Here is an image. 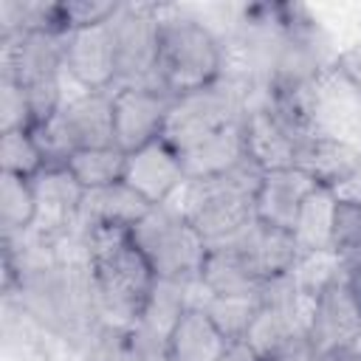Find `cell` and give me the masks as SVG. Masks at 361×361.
<instances>
[{
  "instance_id": "6da1fadb",
  "label": "cell",
  "mask_w": 361,
  "mask_h": 361,
  "mask_svg": "<svg viewBox=\"0 0 361 361\" xmlns=\"http://www.w3.org/2000/svg\"><path fill=\"white\" fill-rule=\"evenodd\" d=\"M85 237L96 313L104 316L113 327L133 330L155 290V271L133 243L130 228L99 226L85 231Z\"/></svg>"
},
{
  "instance_id": "7a4b0ae2",
  "label": "cell",
  "mask_w": 361,
  "mask_h": 361,
  "mask_svg": "<svg viewBox=\"0 0 361 361\" xmlns=\"http://www.w3.org/2000/svg\"><path fill=\"white\" fill-rule=\"evenodd\" d=\"M259 180L262 169L245 158L228 172L212 178H186L166 206H172L209 245H214L231 240L257 220L254 197Z\"/></svg>"
},
{
  "instance_id": "3957f363",
  "label": "cell",
  "mask_w": 361,
  "mask_h": 361,
  "mask_svg": "<svg viewBox=\"0 0 361 361\" xmlns=\"http://www.w3.org/2000/svg\"><path fill=\"white\" fill-rule=\"evenodd\" d=\"M226 54L220 39L195 17L166 14L158 34V90L172 99L206 90L223 79Z\"/></svg>"
},
{
  "instance_id": "277c9868",
  "label": "cell",
  "mask_w": 361,
  "mask_h": 361,
  "mask_svg": "<svg viewBox=\"0 0 361 361\" xmlns=\"http://www.w3.org/2000/svg\"><path fill=\"white\" fill-rule=\"evenodd\" d=\"M3 76H11L25 93L34 124L51 118L62 102V34L3 31Z\"/></svg>"
},
{
  "instance_id": "5b68a950",
  "label": "cell",
  "mask_w": 361,
  "mask_h": 361,
  "mask_svg": "<svg viewBox=\"0 0 361 361\" xmlns=\"http://www.w3.org/2000/svg\"><path fill=\"white\" fill-rule=\"evenodd\" d=\"M130 234L158 279L180 285L200 279L209 243L172 206H152L147 217L130 228Z\"/></svg>"
},
{
  "instance_id": "8992f818",
  "label": "cell",
  "mask_w": 361,
  "mask_h": 361,
  "mask_svg": "<svg viewBox=\"0 0 361 361\" xmlns=\"http://www.w3.org/2000/svg\"><path fill=\"white\" fill-rule=\"evenodd\" d=\"M245 107L248 102L243 99V90H237L234 85H223L220 79L206 90L178 96L169 107L161 138L169 141L178 152H186L217 130L240 121L245 116Z\"/></svg>"
},
{
  "instance_id": "52a82bcc",
  "label": "cell",
  "mask_w": 361,
  "mask_h": 361,
  "mask_svg": "<svg viewBox=\"0 0 361 361\" xmlns=\"http://www.w3.org/2000/svg\"><path fill=\"white\" fill-rule=\"evenodd\" d=\"M116 39L118 76L116 87H149L158 90V34L161 14L152 6H121L110 20ZM164 93V90H161Z\"/></svg>"
},
{
  "instance_id": "ba28073f",
  "label": "cell",
  "mask_w": 361,
  "mask_h": 361,
  "mask_svg": "<svg viewBox=\"0 0 361 361\" xmlns=\"http://www.w3.org/2000/svg\"><path fill=\"white\" fill-rule=\"evenodd\" d=\"M361 336V296L350 279V262L338 282H333L319 299L310 324V350L319 361L350 350Z\"/></svg>"
},
{
  "instance_id": "9c48e42d",
  "label": "cell",
  "mask_w": 361,
  "mask_h": 361,
  "mask_svg": "<svg viewBox=\"0 0 361 361\" xmlns=\"http://www.w3.org/2000/svg\"><path fill=\"white\" fill-rule=\"evenodd\" d=\"M313 135L361 149V93L333 68L313 76L307 87Z\"/></svg>"
},
{
  "instance_id": "30bf717a",
  "label": "cell",
  "mask_w": 361,
  "mask_h": 361,
  "mask_svg": "<svg viewBox=\"0 0 361 361\" xmlns=\"http://www.w3.org/2000/svg\"><path fill=\"white\" fill-rule=\"evenodd\" d=\"M62 71L79 90H113L118 59L110 23L62 34Z\"/></svg>"
},
{
  "instance_id": "8fae6325",
  "label": "cell",
  "mask_w": 361,
  "mask_h": 361,
  "mask_svg": "<svg viewBox=\"0 0 361 361\" xmlns=\"http://www.w3.org/2000/svg\"><path fill=\"white\" fill-rule=\"evenodd\" d=\"M172 96L149 87L113 90V133L121 152H135L164 135V124L172 107Z\"/></svg>"
},
{
  "instance_id": "7c38bea8",
  "label": "cell",
  "mask_w": 361,
  "mask_h": 361,
  "mask_svg": "<svg viewBox=\"0 0 361 361\" xmlns=\"http://www.w3.org/2000/svg\"><path fill=\"white\" fill-rule=\"evenodd\" d=\"M183 180H186L183 161L178 149L164 138H155L147 147L127 155L124 183L135 189L149 206L166 203L180 189Z\"/></svg>"
},
{
  "instance_id": "4fadbf2b",
  "label": "cell",
  "mask_w": 361,
  "mask_h": 361,
  "mask_svg": "<svg viewBox=\"0 0 361 361\" xmlns=\"http://www.w3.org/2000/svg\"><path fill=\"white\" fill-rule=\"evenodd\" d=\"M31 183L37 195V220L31 231L45 243H54L65 231L76 228L79 203L85 195L79 180L68 169H42L31 178Z\"/></svg>"
},
{
  "instance_id": "5bb4252c",
  "label": "cell",
  "mask_w": 361,
  "mask_h": 361,
  "mask_svg": "<svg viewBox=\"0 0 361 361\" xmlns=\"http://www.w3.org/2000/svg\"><path fill=\"white\" fill-rule=\"evenodd\" d=\"M223 243H231L237 248V254L245 259V265L262 285H268L279 276H288L299 259L293 234L285 228L265 226L259 220L248 223L240 234H234L231 240H223Z\"/></svg>"
},
{
  "instance_id": "9a60e30c",
  "label": "cell",
  "mask_w": 361,
  "mask_h": 361,
  "mask_svg": "<svg viewBox=\"0 0 361 361\" xmlns=\"http://www.w3.org/2000/svg\"><path fill=\"white\" fill-rule=\"evenodd\" d=\"M313 189H316V183L296 166L262 172V180H259V189L254 197V217L265 226L290 231L305 197Z\"/></svg>"
},
{
  "instance_id": "2e32d148",
  "label": "cell",
  "mask_w": 361,
  "mask_h": 361,
  "mask_svg": "<svg viewBox=\"0 0 361 361\" xmlns=\"http://www.w3.org/2000/svg\"><path fill=\"white\" fill-rule=\"evenodd\" d=\"M59 116L76 144V149L116 147L113 133V90H82L68 96Z\"/></svg>"
},
{
  "instance_id": "e0dca14e",
  "label": "cell",
  "mask_w": 361,
  "mask_h": 361,
  "mask_svg": "<svg viewBox=\"0 0 361 361\" xmlns=\"http://www.w3.org/2000/svg\"><path fill=\"white\" fill-rule=\"evenodd\" d=\"M243 133H245V158L254 161L262 172L290 169L296 164L302 144L271 116V110L262 102L245 110Z\"/></svg>"
},
{
  "instance_id": "ac0fdd59",
  "label": "cell",
  "mask_w": 361,
  "mask_h": 361,
  "mask_svg": "<svg viewBox=\"0 0 361 361\" xmlns=\"http://www.w3.org/2000/svg\"><path fill=\"white\" fill-rule=\"evenodd\" d=\"M149 209L152 206L135 189H130L124 180L99 186V189H85L82 203H79L76 228H82V231H90L99 226L133 228L138 220L147 217Z\"/></svg>"
},
{
  "instance_id": "d6986e66",
  "label": "cell",
  "mask_w": 361,
  "mask_h": 361,
  "mask_svg": "<svg viewBox=\"0 0 361 361\" xmlns=\"http://www.w3.org/2000/svg\"><path fill=\"white\" fill-rule=\"evenodd\" d=\"M228 344L203 307H186L166 336L161 361H220Z\"/></svg>"
},
{
  "instance_id": "ffe728a7",
  "label": "cell",
  "mask_w": 361,
  "mask_h": 361,
  "mask_svg": "<svg viewBox=\"0 0 361 361\" xmlns=\"http://www.w3.org/2000/svg\"><path fill=\"white\" fill-rule=\"evenodd\" d=\"M186 169V178H212L220 172L234 169L245 161V133L243 118L217 130L214 135L203 138L200 144L189 147L186 152H178Z\"/></svg>"
},
{
  "instance_id": "44dd1931",
  "label": "cell",
  "mask_w": 361,
  "mask_h": 361,
  "mask_svg": "<svg viewBox=\"0 0 361 361\" xmlns=\"http://www.w3.org/2000/svg\"><path fill=\"white\" fill-rule=\"evenodd\" d=\"M358 164H361V149H355L350 144H341V141H333V138L313 135L299 147V155H296L293 166L302 169L316 186L333 189Z\"/></svg>"
},
{
  "instance_id": "7402d4cb",
  "label": "cell",
  "mask_w": 361,
  "mask_h": 361,
  "mask_svg": "<svg viewBox=\"0 0 361 361\" xmlns=\"http://www.w3.org/2000/svg\"><path fill=\"white\" fill-rule=\"evenodd\" d=\"M200 282L214 296H254L265 290V285L251 274V268L231 243L209 245L200 268Z\"/></svg>"
},
{
  "instance_id": "603a6c76",
  "label": "cell",
  "mask_w": 361,
  "mask_h": 361,
  "mask_svg": "<svg viewBox=\"0 0 361 361\" xmlns=\"http://www.w3.org/2000/svg\"><path fill=\"white\" fill-rule=\"evenodd\" d=\"M336 209H338V200L324 186H316L305 197V203H302V209L296 214V223L290 228L299 254H307V251H333Z\"/></svg>"
},
{
  "instance_id": "cb8c5ba5",
  "label": "cell",
  "mask_w": 361,
  "mask_h": 361,
  "mask_svg": "<svg viewBox=\"0 0 361 361\" xmlns=\"http://www.w3.org/2000/svg\"><path fill=\"white\" fill-rule=\"evenodd\" d=\"M127 152L118 147H99V149H76L68 161V172L79 180L82 189H99L124 180Z\"/></svg>"
},
{
  "instance_id": "d4e9b609",
  "label": "cell",
  "mask_w": 361,
  "mask_h": 361,
  "mask_svg": "<svg viewBox=\"0 0 361 361\" xmlns=\"http://www.w3.org/2000/svg\"><path fill=\"white\" fill-rule=\"evenodd\" d=\"M37 220V195L31 178L0 172V223L6 237L31 231Z\"/></svg>"
},
{
  "instance_id": "484cf974",
  "label": "cell",
  "mask_w": 361,
  "mask_h": 361,
  "mask_svg": "<svg viewBox=\"0 0 361 361\" xmlns=\"http://www.w3.org/2000/svg\"><path fill=\"white\" fill-rule=\"evenodd\" d=\"M344 271H347V259L338 251H307V254H299L288 279L299 293L319 299L333 282L344 276Z\"/></svg>"
},
{
  "instance_id": "4316f807",
  "label": "cell",
  "mask_w": 361,
  "mask_h": 361,
  "mask_svg": "<svg viewBox=\"0 0 361 361\" xmlns=\"http://www.w3.org/2000/svg\"><path fill=\"white\" fill-rule=\"evenodd\" d=\"M259 307H262V293H254V296H214V293H209L203 302V310L209 313V319L217 324V330L228 341L245 338Z\"/></svg>"
},
{
  "instance_id": "83f0119b",
  "label": "cell",
  "mask_w": 361,
  "mask_h": 361,
  "mask_svg": "<svg viewBox=\"0 0 361 361\" xmlns=\"http://www.w3.org/2000/svg\"><path fill=\"white\" fill-rule=\"evenodd\" d=\"M28 133H31V138L37 144L39 158H42V169H68V161L76 152V144H73L59 110L51 118L31 124Z\"/></svg>"
},
{
  "instance_id": "f1b7e54d",
  "label": "cell",
  "mask_w": 361,
  "mask_h": 361,
  "mask_svg": "<svg viewBox=\"0 0 361 361\" xmlns=\"http://www.w3.org/2000/svg\"><path fill=\"white\" fill-rule=\"evenodd\" d=\"M0 166L3 172L20 175V178H34L42 172V158L28 130L0 133Z\"/></svg>"
},
{
  "instance_id": "f546056e",
  "label": "cell",
  "mask_w": 361,
  "mask_h": 361,
  "mask_svg": "<svg viewBox=\"0 0 361 361\" xmlns=\"http://www.w3.org/2000/svg\"><path fill=\"white\" fill-rule=\"evenodd\" d=\"M118 8H121L118 3H96V0H68V3H59L62 34L110 23Z\"/></svg>"
},
{
  "instance_id": "4dcf8cb0",
  "label": "cell",
  "mask_w": 361,
  "mask_h": 361,
  "mask_svg": "<svg viewBox=\"0 0 361 361\" xmlns=\"http://www.w3.org/2000/svg\"><path fill=\"white\" fill-rule=\"evenodd\" d=\"M31 124H34V113L25 93L11 76H3L0 79V133L31 130Z\"/></svg>"
},
{
  "instance_id": "1f68e13d",
  "label": "cell",
  "mask_w": 361,
  "mask_h": 361,
  "mask_svg": "<svg viewBox=\"0 0 361 361\" xmlns=\"http://www.w3.org/2000/svg\"><path fill=\"white\" fill-rule=\"evenodd\" d=\"M336 71L361 93V39L353 45V48H347L344 54H338V59H336Z\"/></svg>"
},
{
  "instance_id": "d6a6232c",
  "label": "cell",
  "mask_w": 361,
  "mask_h": 361,
  "mask_svg": "<svg viewBox=\"0 0 361 361\" xmlns=\"http://www.w3.org/2000/svg\"><path fill=\"white\" fill-rule=\"evenodd\" d=\"M330 192H333V197H336L338 203L361 206V164H358V166H355L338 186H333Z\"/></svg>"
},
{
  "instance_id": "836d02e7",
  "label": "cell",
  "mask_w": 361,
  "mask_h": 361,
  "mask_svg": "<svg viewBox=\"0 0 361 361\" xmlns=\"http://www.w3.org/2000/svg\"><path fill=\"white\" fill-rule=\"evenodd\" d=\"M220 361H262L245 341H231L228 347H226V353H223V358Z\"/></svg>"
},
{
  "instance_id": "e575fe53",
  "label": "cell",
  "mask_w": 361,
  "mask_h": 361,
  "mask_svg": "<svg viewBox=\"0 0 361 361\" xmlns=\"http://www.w3.org/2000/svg\"><path fill=\"white\" fill-rule=\"evenodd\" d=\"M330 361H361V353H358V350H344V353L333 355Z\"/></svg>"
}]
</instances>
